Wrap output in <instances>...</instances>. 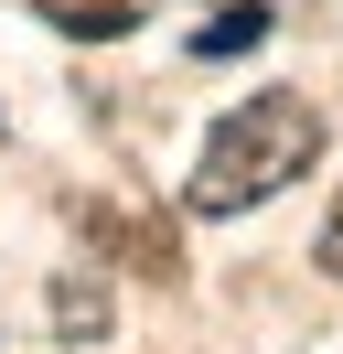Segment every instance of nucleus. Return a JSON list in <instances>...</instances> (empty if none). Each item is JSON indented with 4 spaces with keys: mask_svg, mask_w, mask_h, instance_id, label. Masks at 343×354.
<instances>
[{
    "mask_svg": "<svg viewBox=\"0 0 343 354\" xmlns=\"http://www.w3.org/2000/svg\"><path fill=\"white\" fill-rule=\"evenodd\" d=\"M322 258H333V268H343V204H333V225H322Z\"/></svg>",
    "mask_w": 343,
    "mask_h": 354,
    "instance_id": "423d86ee",
    "label": "nucleus"
},
{
    "mask_svg": "<svg viewBox=\"0 0 343 354\" xmlns=\"http://www.w3.org/2000/svg\"><path fill=\"white\" fill-rule=\"evenodd\" d=\"M75 247L140 268V279H183V236H172L161 215H129V204H75Z\"/></svg>",
    "mask_w": 343,
    "mask_h": 354,
    "instance_id": "f03ea898",
    "label": "nucleus"
},
{
    "mask_svg": "<svg viewBox=\"0 0 343 354\" xmlns=\"http://www.w3.org/2000/svg\"><path fill=\"white\" fill-rule=\"evenodd\" d=\"M54 333H75V344H97V333H107V290L86 279V268H64V279H54Z\"/></svg>",
    "mask_w": 343,
    "mask_h": 354,
    "instance_id": "7ed1b4c3",
    "label": "nucleus"
},
{
    "mask_svg": "<svg viewBox=\"0 0 343 354\" xmlns=\"http://www.w3.org/2000/svg\"><path fill=\"white\" fill-rule=\"evenodd\" d=\"M322 151V108L300 86H257L247 108L225 118V129L204 140V172H193V215H236V204L279 194L290 172H311Z\"/></svg>",
    "mask_w": 343,
    "mask_h": 354,
    "instance_id": "f257e3e1",
    "label": "nucleus"
},
{
    "mask_svg": "<svg viewBox=\"0 0 343 354\" xmlns=\"http://www.w3.org/2000/svg\"><path fill=\"white\" fill-rule=\"evenodd\" d=\"M54 32H140V0H43Z\"/></svg>",
    "mask_w": 343,
    "mask_h": 354,
    "instance_id": "20e7f679",
    "label": "nucleus"
},
{
    "mask_svg": "<svg viewBox=\"0 0 343 354\" xmlns=\"http://www.w3.org/2000/svg\"><path fill=\"white\" fill-rule=\"evenodd\" d=\"M247 44H268V0H247V11H214V22L193 32V54H247Z\"/></svg>",
    "mask_w": 343,
    "mask_h": 354,
    "instance_id": "39448f33",
    "label": "nucleus"
}]
</instances>
